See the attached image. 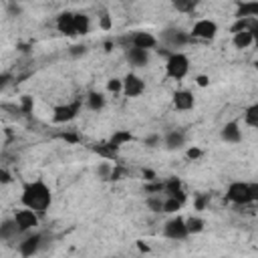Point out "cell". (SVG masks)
<instances>
[{"label":"cell","mask_w":258,"mask_h":258,"mask_svg":"<svg viewBox=\"0 0 258 258\" xmlns=\"http://www.w3.org/2000/svg\"><path fill=\"white\" fill-rule=\"evenodd\" d=\"M143 177H145L147 181H153V179H155V171H153V169H143Z\"/></svg>","instance_id":"39"},{"label":"cell","mask_w":258,"mask_h":258,"mask_svg":"<svg viewBox=\"0 0 258 258\" xmlns=\"http://www.w3.org/2000/svg\"><path fill=\"white\" fill-rule=\"evenodd\" d=\"M10 81H12V77H10V75H0V89H4Z\"/></svg>","instance_id":"40"},{"label":"cell","mask_w":258,"mask_h":258,"mask_svg":"<svg viewBox=\"0 0 258 258\" xmlns=\"http://www.w3.org/2000/svg\"><path fill=\"white\" fill-rule=\"evenodd\" d=\"M226 198L236 206L254 204L258 200V183L250 181H232L226 189Z\"/></svg>","instance_id":"2"},{"label":"cell","mask_w":258,"mask_h":258,"mask_svg":"<svg viewBox=\"0 0 258 258\" xmlns=\"http://www.w3.org/2000/svg\"><path fill=\"white\" fill-rule=\"evenodd\" d=\"M179 208H181V202H179L177 198H173V196H167V198H163V208H161V212H167V214H175Z\"/></svg>","instance_id":"26"},{"label":"cell","mask_w":258,"mask_h":258,"mask_svg":"<svg viewBox=\"0 0 258 258\" xmlns=\"http://www.w3.org/2000/svg\"><path fill=\"white\" fill-rule=\"evenodd\" d=\"M20 107H22V113H30V111H32V107H34L32 97L24 95V97H22V101H20Z\"/></svg>","instance_id":"32"},{"label":"cell","mask_w":258,"mask_h":258,"mask_svg":"<svg viewBox=\"0 0 258 258\" xmlns=\"http://www.w3.org/2000/svg\"><path fill=\"white\" fill-rule=\"evenodd\" d=\"M200 155H202V149H198V147H189L187 149V157L189 159H198Z\"/></svg>","instance_id":"37"},{"label":"cell","mask_w":258,"mask_h":258,"mask_svg":"<svg viewBox=\"0 0 258 258\" xmlns=\"http://www.w3.org/2000/svg\"><path fill=\"white\" fill-rule=\"evenodd\" d=\"M208 204H210V196H208V194L198 196V200H196V210H206Z\"/></svg>","instance_id":"33"},{"label":"cell","mask_w":258,"mask_h":258,"mask_svg":"<svg viewBox=\"0 0 258 258\" xmlns=\"http://www.w3.org/2000/svg\"><path fill=\"white\" fill-rule=\"evenodd\" d=\"M87 105H89V109H93V111H101V109L105 107V95H103V93H97V91H91V93L87 95Z\"/></svg>","instance_id":"22"},{"label":"cell","mask_w":258,"mask_h":258,"mask_svg":"<svg viewBox=\"0 0 258 258\" xmlns=\"http://www.w3.org/2000/svg\"><path fill=\"white\" fill-rule=\"evenodd\" d=\"M131 139H133V135H131L129 131H125V129H119V131H115V133H113V137L109 139V145H111L113 149H117V147H121L123 143L131 141Z\"/></svg>","instance_id":"23"},{"label":"cell","mask_w":258,"mask_h":258,"mask_svg":"<svg viewBox=\"0 0 258 258\" xmlns=\"http://www.w3.org/2000/svg\"><path fill=\"white\" fill-rule=\"evenodd\" d=\"M18 234H22L20 232V228L16 226V220L12 218V220H4L2 224H0V240H12V238H16Z\"/></svg>","instance_id":"17"},{"label":"cell","mask_w":258,"mask_h":258,"mask_svg":"<svg viewBox=\"0 0 258 258\" xmlns=\"http://www.w3.org/2000/svg\"><path fill=\"white\" fill-rule=\"evenodd\" d=\"M10 181H12L10 171H6L4 167H0V183H10Z\"/></svg>","instance_id":"36"},{"label":"cell","mask_w":258,"mask_h":258,"mask_svg":"<svg viewBox=\"0 0 258 258\" xmlns=\"http://www.w3.org/2000/svg\"><path fill=\"white\" fill-rule=\"evenodd\" d=\"M169 2H171L179 12H191V10L196 8V4H198L196 0H169Z\"/></svg>","instance_id":"27"},{"label":"cell","mask_w":258,"mask_h":258,"mask_svg":"<svg viewBox=\"0 0 258 258\" xmlns=\"http://www.w3.org/2000/svg\"><path fill=\"white\" fill-rule=\"evenodd\" d=\"M163 143H165V147L167 149H181L183 145H185V135L181 133V131H169V133H165V137H163Z\"/></svg>","instance_id":"16"},{"label":"cell","mask_w":258,"mask_h":258,"mask_svg":"<svg viewBox=\"0 0 258 258\" xmlns=\"http://www.w3.org/2000/svg\"><path fill=\"white\" fill-rule=\"evenodd\" d=\"M143 143H145L147 147H155V145L159 143V135H149V137L143 139Z\"/></svg>","instance_id":"35"},{"label":"cell","mask_w":258,"mask_h":258,"mask_svg":"<svg viewBox=\"0 0 258 258\" xmlns=\"http://www.w3.org/2000/svg\"><path fill=\"white\" fill-rule=\"evenodd\" d=\"M185 228H187V234H200L204 230V220L198 216H191L185 220Z\"/></svg>","instance_id":"25"},{"label":"cell","mask_w":258,"mask_h":258,"mask_svg":"<svg viewBox=\"0 0 258 258\" xmlns=\"http://www.w3.org/2000/svg\"><path fill=\"white\" fill-rule=\"evenodd\" d=\"M107 89H109L111 93H119V91H123V81H121V79H111V81L107 83Z\"/></svg>","instance_id":"31"},{"label":"cell","mask_w":258,"mask_h":258,"mask_svg":"<svg viewBox=\"0 0 258 258\" xmlns=\"http://www.w3.org/2000/svg\"><path fill=\"white\" fill-rule=\"evenodd\" d=\"M163 189L167 191V196H173V198H177V200L183 204L185 196H183V191H181V183H179L177 177H169V179L163 183Z\"/></svg>","instance_id":"19"},{"label":"cell","mask_w":258,"mask_h":258,"mask_svg":"<svg viewBox=\"0 0 258 258\" xmlns=\"http://www.w3.org/2000/svg\"><path fill=\"white\" fill-rule=\"evenodd\" d=\"M216 34H218V24L214 20H210V18H202V20H198L194 24L189 36L200 38V40H212Z\"/></svg>","instance_id":"5"},{"label":"cell","mask_w":258,"mask_h":258,"mask_svg":"<svg viewBox=\"0 0 258 258\" xmlns=\"http://www.w3.org/2000/svg\"><path fill=\"white\" fill-rule=\"evenodd\" d=\"M123 81V93L127 95V97H139L143 91H145V83H143V79L141 77H137L135 73H129L125 79H121Z\"/></svg>","instance_id":"9"},{"label":"cell","mask_w":258,"mask_h":258,"mask_svg":"<svg viewBox=\"0 0 258 258\" xmlns=\"http://www.w3.org/2000/svg\"><path fill=\"white\" fill-rule=\"evenodd\" d=\"M99 24H101L103 30H111V28H113V20H111V16H109L107 12L99 16Z\"/></svg>","instance_id":"30"},{"label":"cell","mask_w":258,"mask_h":258,"mask_svg":"<svg viewBox=\"0 0 258 258\" xmlns=\"http://www.w3.org/2000/svg\"><path fill=\"white\" fill-rule=\"evenodd\" d=\"M62 137H64L67 141H71V143H77V141H79V137H77V135H73V133H64Z\"/></svg>","instance_id":"41"},{"label":"cell","mask_w":258,"mask_h":258,"mask_svg":"<svg viewBox=\"0 0 258 258\" xmlns=\"http://www.w3.org/2000/svg\"><path fill=\"white\" fill-rule=\"evenodd\" d=\"M111 169H113V165H111L109 161H101V163H99V167H97V175H99V177H103V179H109Z\"/></svg>","instance_id":"28"},{"label":"cell","mask_w":258,"mask_h":258,"mask_svg":"<svg viewBox=\"0 0 258 258\" xmlns=\"http://www.w3.org/2000/svg\"><path fill=\"white\" fill-rule=\"evenodd\" d=\"M244 123L250 125V127H256L258 125V105H250L246 111H244Z\"/></svg>","instance_id":"24"},{"label":"cell","mask_w":258,"mask_h":258,"mask_svg":"<svg viewBox=\"0 0 258 258\" xmlns=\"http://www.w3.org/2000/svg\"><path fill=\"white\" fill-rule=\"evenodd\" d=\"M254 38H256V36H254L250 30H240V32H234L232 42H234L236 48H248V46L254 42Z\"/></svg>","instance_id":"20"},{"label":"cell","mask_w":258,"mask_h":258,"mask_svg":"<svg viewBox=\"0 0 258 258\" xmlns=\"http://www.w3.org/2000/svg\"><path fill=\"white\" fill-rule=\"evenodd\" d=\"M250 16H258V2H256V0H250V2H242V4H238L236 18H250Z\"/></svg>","instance_id":"18"},{"label":"cell","mask_w":258,"mask_h":258,"mask_svg":"<svg viewBox=\"0 0 258 258\" xmlns=\"http://www.w3.org/2000/svg\"><path fill=\"white\" fill-rule=\"evenodd\" d=\"M196 83H198L200 87H208V85H210V77H206V75H200V77L196 79Z\"/></svg>","instance_id":"38"},{"label":"cell","mask_w":258,"mask_h":258,"mask_svg":"<svg viewBox=\"0 0 258 258\" xmlns=\"http://www.w3.org/2000/svg\"><path fill=\"white\" fill-rule=\"evenodd\" d=\"M14 220H16V226L20 228V232H30L32 228L38 226V214L30 208H22L14 214Z\"/></svg>","instance_id":"7"},{"label":"cell","mask_w":258,"mask_h":258,"mask_svg":"<svg viewBox=\"0 0 258 258\" xmlns=\"http://www.w3.org/2000/svg\"><path fill=\"white\" fill-rule=\"evenodd\" d=\"M173 107L179 111H189L194 107V95L189 91H177L173 95Z\"/></svg>","instance_id":"15"},{"label":"cell","mask_w":258,"mask_h":258,"mask_svg":"<svg viewBox=\"0 0 258 258\" xmlns=\"http://www.w3.org/2000/svg\"><path fill=\"white\" fill-rule=\"evenodd\" d=\"M165 73L171 79H183L189 73V58L183 52H169L167 62H165Z\"/></svg>","instance_id":"3"},{"label":"cell","mask_w":258,"mask_h":258,"mask_svg":"<svg viewBox=\"0 0 258 258\" xmlns=\"http://www.w3.org/2000/svg\"><path fill=\"white\" fill-rule=\"evenodd\" d=\"M147 208H149L151 212H161V208H163V200L151 196V198H147Z\"/></svg>","instance_id":"29"},{"label":"cell","mask_w":258,"mask_h":258,"mask_svg":"<svg viewBox=\"0 0 258 258\" xmlns=\"http://www.w3.org/2000/svg\"><path fill=\"white\" fill-rule=\"evenodd\" d=\"M20 202H22L24 208H30V210H34L36 214H42V212H46V210L50 208V204H52V191H50V187H48L44 181H40V179L28 181V183L22 187Z\"/></svg>","instance_id":"1"},{"label":"cell","mask_w":258,"mask_h":258,"mask_svg":"<svg viewBox=\"0 0 258 258\" xmlns=\"http://www.w3.org/2000/svg\"><path fill=\"white\" fill-rule=\"evenodd\" d=\"M89 28H91V20H89V16L87 14H83V12H77L75 14V34H87L89 32Z\"/></svg>","instance_id":"21"},{"label":"cell","mask_w":258,"mask_h":258,"mask_svg":"<svg viewBox=\"0 0 258 258\" xmlns=\"http://www.w3.org/2000/svg\"><path fill=\"white\" fill-rule=\"evenodd\" d=\"M137 246H139V250H141V252H149V248H147V246H143L141 242H137Z\"/></svg>","instance_id":"42"},{"label":"cell","mask_w":258,"mask_h":258,"mask_svg":"<svg viewBox=\"0 0 258 258\" xmlns=\"http://www.w3.org/2000/svg\"><path fill=\"white\" fill-rule=\"evenodd\" d=\"M131 46H137V48H145V50H149V48H155L157 46V38L151 34V32H135L133 36H131Z\"/></svg>","instance_id":"11"},{"label":"cell","mask_w":258,"mask_h":258,"mask_svg":"<svg viewBox=\"0 0 258 258\" xmlns=\"http://www.w3.org/2000/svg\"><path fill=\"white\" fill-rule=\"evenodd\" d=\"M56 28L58 32H62L64 36H73L75 34V14L73 12H62L56 18Z\"/></svg>","instance_id":"13"},{"label":"cell","mask_w":258,"mask_h":258,"mask_svg":"<svg viewBox=\"0 0 258 258\" xmlns=\"http://www.w3.org/2000/svg\"><path fill=\"white\" fill-rule=\"evenodd\" d=\"M81 111V101H73L67 105H58L52 113V121L54 123H69L77 117V113Z\"/></svg>","instance_id":"6"},{"label":"cell","mask_w":258,"mask_h":258,"mask_svg":"<svg viewBox=\"0 0 258 258\" xmlns=\"http://www.w3.org/2000/svg\"><path fill=\"white\" fill-rule=\"evenodd\" d=\"M40 246H42V236H40V234H28V236L18 244V252H20L22 256H32V254H36V252L40 250Z\"/></svg>","instance_id":"10"},{"label":"cell","mask_w":258,"mask_h":258,"mask_svg":"<svg viewBox=\"0 0 258 258\" xmlns=\"http://www.w3.org/2000/svg\"><path fill=\"white\" fill-rule=\"evenodd\" d=\"M196 2H198V0H196Z\"/></svg>","instance_id":"43"},{"label":"cell","mask_w":258,"mask_h":258,"mask_svg":"<svg viewBox=\"0 0 258 258\" xmlns=\"http://www.w3.org/2000/svg\"><path fill=\"white\" fill-rule=\"evenodd\" d=\"M127 60H129V64H133V67H145V64L149 62V50L131 46V48H127Z\"/></svg>","instance_id":"14"},{"label":"cell","mask_w":258,"mask_h":258,"mask_svg":"<svg viewBox=\"0 0 258 258\" xmlns=\"http://www.w3.org/2000/svg\"><path fill=\"white\" fill-rule=\"evenodd\" d=\"M163 234H165V238H169V240H185L189 234H187V228H185V220L181 218V216H173L171 220H167L165 222V226H163Z\"/></svg>","instance_id":"4"},{"label":"cell","mask_w":258,"mask_h":258,"mask_svg":"<svg viewBox=\"0 0 258 258\" xmlns=\"http://www.w3.org/2000/svg\"><path fill=\"white\" fill-rule=\"evenodd\" d=\"M161 36L167 42V46H171V48H181L191 40V36L181 28H167L161 32Z\"/></svg>","instance_id":"8"},{"label":"cell","mask_w":258,"mask_h":258,"mask_svg":"<svg viewBox=\"0 0 258 258\" xmlns=\"http://www.w3.org/2000/svg\"><path fill=\"white\" fill-rule=\"evenodd\" d=\"M87 52V46H83V44H75V46H71V56H83Z\"/></svg>","instance_id":"34"},{"label":"cell","mask_w":258,"mask_h":258,"mask_svg":"<svg viewBox=\"0 0 258 258\" xmlns=\"http://www.w3.org/2000/svg\"><path fill=\"white\" fill-rule=\"evenodd\" d=\"M220 137H222V141H226V143H240V139H242L240 125H238L236 121L226 123V125L222 127V131H220Z\"/></svg>","instance_id":"12"}]
</instances>
